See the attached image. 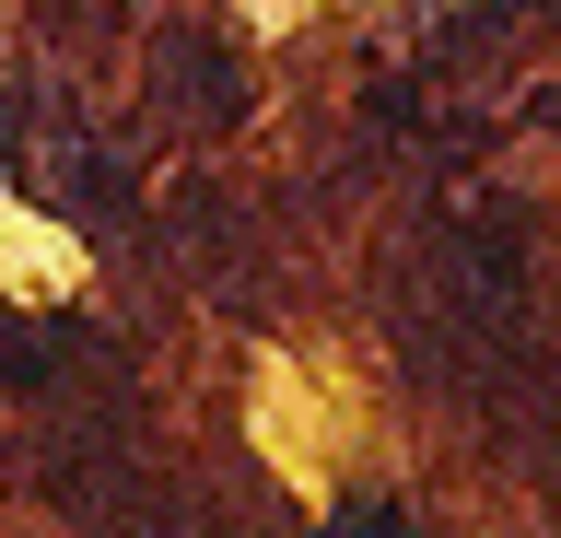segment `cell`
Returning a JSON list of instances; mask_svg holds the SVG:
<instances>
[{"label":"cell","mask_w":561,"mask_h":538,"mask_svg":"<svg viewBox=\"0 0 561 538\" xmlns=\"http://www.w3.org/2000/svg\"><path fill=\"white\" fill-rule=\"evenodd\" d=\"M328 538H410V515H398V503H340Z\"/></svg>","instance_id":"1"}]
</instances>
